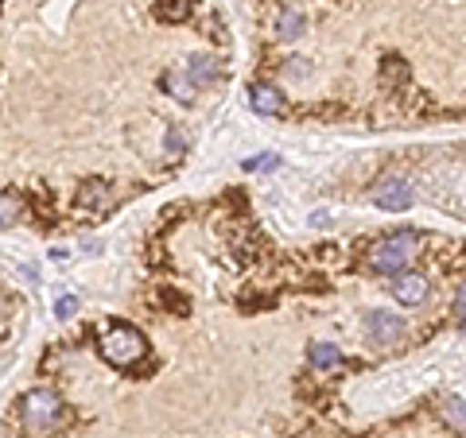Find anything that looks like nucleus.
Here are the masks:
<instances>
[{
	"instance_id": "obj_2",
	"label": "nucleus",
	"mask_w": 466,
	"mask_h": 438,
	"mask_svg": "<svg viewBox=\"0 0 466 438\" xmlns=\"http://www.w3.org/2000/svg\"><path fill=\"white\" fill-rule=\"evenodd\" d=\"M416 253H420V237H416L412 229H400V233H392V237L377 241V244L370 248L366 264H370L373 272H381V275H400V272L416 260Z\"/></svg>"
},
{
	"instance_id": "obj_18",
	"label": "nucleus",
	"mask_w": 466,
	"mask_h": 438,
	"mask_svg": "<svg viewBox=\"0 0 466 438\" xmlns=\"http://www.w3.org/2000/svg\"><path fill=\"white\" fill-rule=\"evenodd\" d=\"M455 318L466 323V284H459V291H455Z\"/></svg>"
},
{
	"instance_id": "obj_17",
	"label": "nucleus",
	"mask_w": 466,
	"mask_h": 438,
	"mask_svg": "<svg viewBox=\"0 0 466 438\" xmlns=\"http://www.w3.org/2000/svg\"><path fill=\"white\" fill-rule=\"evenodd\" d=\"M75 311H78V299H75V295H63V299H58V306H55L58 318H70Z\"/></svg>"
},
{
	"instance_id": "obj_16",
	"label": "nucleus",
	"mask_w": 466,
	"mask_h": 438,
	"mask_svg": "<svg viewBox=\"0 0 466 438\" xmlns=\"http://www.w3.org/2000/svg\"><path fill=\"white\" fill-rule=\"evenodd\" d=\"M272 171L276 167V155H253V159H245V171Z\"/></svg>"
},
{
	"instance_id": "obj_7",
	"label": "nucleus",
	"mask_w": 466,
	"mask_h": 438,
	"mask_svg": "<svg viewBox=\"0 0 466 438\" xmlns=\"http://www.w3.org/2000/svg\"><path fill=\"white\" fill-rule=\"evenodd\" d=\"M75 206L86 210V214H101L109 206V183L106 179H86L75 194Z\"/></svg>"
},
{
	"instance_id": "obj_8",
	"label": "nucleus",
	"mask_w": 466,
	"mask_h": 438,
	"mask_svg": "<svg viewBox=\"0 0 466 438\" xmlns=\"http://www.w3.org/2000/svg\"><path fill=\"white\" fill-rule=\"evenodd\" d=\"M249 105H253V113H260V116H280V113H284V97H280V90H276V85L257 82V85H249Z\"/></svg>"
},
{
	"instance_id": "obj_1",
	"label": "nucleus",
	"mask_w": 466,
	"mask_h": 438,
	"mask_svg": "<svg viewBox=\"0 0 466 438\" xmlns=\"http://www.w3.org/2000/svg\"><path fill=\"white\" fill-rule=\"evenodd\" d=\"M101 357H106L113 369H133L137 361L148 357V342H144V333L137 326H125V323H109L101 326Z\"/></svg>"
},
{
	"instance_id": "obj_3",
	"label": "nucleus",
	"mask_w": 466,
	"mask_h": 438,
	"mask_svg": "<svg viewBox=\"0 0 466 438\" xmlns=\"http://www.w3.org/2000/svg\"><path fill=\"white\" fill-rule=\"evenodd\" d=\"M20 415L32 434H47L58 427V419H63V400H58L51 388H32V392H24V400H20Z\"/></svg>"
},
{
	"instance_id": "obj_11",
	"label": "nucleus",
	"mask_w": 466,
	"mask_h": 438,
	"mask_svg": "<svg viewBox=\"0 0 466 438\" xmlns=\"http://www.w3.org/2000/svg\"><path fill=\"white\" fill-rule=\"evenodd\" d=\"M303 27H308V20H303V12L299 8H280V20H276V35L280 39H296L303 35Z\"/></svg>"
},
{
	"instance_id": "obj_15",
	"label": "nucleus",
	"mask_w": 466,
	"mask_h": 438,
	"mask_svg": "<svg viewBox=\"0 0 466 438\" xmlns=\"http://www.w3.org/2000/svg\"><path fill=\"white\" fill-rule=\"evenodd\" d=\"M187 12H191V8H187V0H164V5H159V20H175V24H179V20H187Z\"/></svg>"
},
{
	"instance_id": "obj_13",
	"label": "nucleus",
	"mask_w": 466,
	"mask_h": 438,
	"mask_svg": "<svg viewBox=\"0 0 466 438\" xmlns=\"http://www.w3.org/2000/svg\"><path fill=\"white\" fill-rule=\"evenodd\" d=\"M24 217V198L16 191H0V225H16Z\"/></svg>"
},
{
	"instance_id": "obj_12",
	"label": "nucleus",
	"mask_w": 466,
	"mask_h": 438,
	"mask_svg": "<svg viewBox=\"0 0 466 438\" xmlns=\"http://www.w3.org/2000/svg\"><path fill=\"white\" fill-rule=\"evenodd\" d=\"M187 78H191L195 90H198V85H210V82L218 78L214 58H210V55H195V58H191V70H187Z\"/></svg>"
},
{
	"instance_id": "obj_14",
	"label": "nucleus",
	"mask_w": 466,
	"mask_h": 438,
	"mask_svg": "<svg viewBox=\"0 0 466 438\" xmlns=\"http://www.w3.org/2000/svg\"><path fill=\"white\" fill-rule=\"evenodd\" d=\"M164 90L179 97L183 105L187 101H195V85H191V78H183V75H164Z\"/></svg>"
},
{
	"instance_id": "obj_10",
	"label": "nucleus",
	"mask_w": 466,
	"mask_h": 438,
	"mask_svg": "<svg viewBox=\"0 0 466 438\" xmlns=\"http://www.w3.org/2000/svg\"><path fill=\"white\" fill-rule=\"evenodd\" d=\"M440 415L455 434H466V400L462 396H447L443 407H440Z\"/></svg>"
},
{
	"instance_id": "obj_6",
	"label": "nucleus",
	"mask_w": 466,
	"mask_h": 438,
	"mask_svg": "<svg viewBox=\"0 0 466 438\" xmlns=\"http://www.w3.org/2000/svg\"><path fill=\"white\" fill-rule=\"evenodd\" d=\"M392 299L404 303V306H420L428 299V280L424 275H416V272H400V275H392Z\"/></svg>"
},
{
	"instance_id": "obj_19",
	"label": "nucleus",
	"mask_w": 466,
	"mask_h": 438,
	"mask_svg": "<svg viewBox=\"0 0 466 438\" xmlns=\"http://www.w3.org/2000/svg\"><path fill=\"white\" fill-rule=\"evenodd\" d=\"M167 152L171 155H183V136L179 133H167Z\"/></svg>"
},
{
	"instance_id": "obj_9",
	"label": "nucleus",
	"mask_w": 466,
	"mask_h": 438,
	"mask_svg": "<svg viewBox=\"0 0 466 438\" xmlns=\"http://www.w3.org/2000/svg\"><path fill=\"white\" fill-rule=\"evenodd\" d=\"M308 361L315 364V369L330 373V369H339V364H342V349L334 342H311L308 345Z\"/></svg>"
},
{
	"instance_id": "obj_4",
	"label": "nucleus",
	"mask_w": 466,
	"mask_h": 438,
	"mask_svg": "<svg viewBox=\"0 0 466 438\" xmlns=\"http://www.w3.org/2000/svg\"><path fill=\"white\" fill-rule=\"evenodd\" d=\"M412 186H408L404 179H397V174H389V179H377L373 183V202L381 210H389V214H404L408 206H412Z\"/></svg>"
},
{
	"instance_id": "obj_5",
	"label": "nucleus",
	"mask_w": 466,
	"mask_h": 438,
	"mask_svg": "<svg viewBox=\"0 0 466 438\" xmlns=\"http://www.w3.org/2000/svg\"><path fill=\"white\" fill-rule=\"evenodd\" d=\"M366 338L373 345L389 349V345H397L404 338V323H400L397 314H389V311H370L366 314Z\"/></svg>"
}]
</instances>
